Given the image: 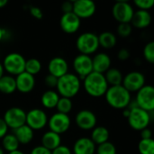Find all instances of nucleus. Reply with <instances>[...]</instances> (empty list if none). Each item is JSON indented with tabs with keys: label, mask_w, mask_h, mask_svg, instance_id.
<instances>
[{
	"label": "nucleus",
	"mask_w": 154,
	"mask_h": 154,
	"mask_svg": "<svg viewBox=\"0 0 154 154\" xmlns=\"http://www.w3.org/2000/svg\"><path fill=\"white\" fill-rule=\"evenodd\" d=\"M30 154H51V152L42 145H38L32 149Z\"/></svg>",
	"instance_id": "nucleus-41"
},
{
	"label": "nucleus",
	"mask_w": 154,
	"mask_h": 154,
	"mask_svg": "<svg viewBox=\"0 0 154 154\" xmlns=\"http://www.w3.org/2000/svg\"><path fill=\"white\" fill-rule=\"evenodd\" d=\"M112 14L114 18L119 23H130L134 14L133 5L125 0L117 1L112 7Z\"/></svg>",
	"instance_id": "nucleus-7"
},
{
	"label": "nucleus",
	"mask_w": 154,
	"mask_h": 154,
	"mask_svg": "<svg viewBox=\"0 0 154 154\" xmlns=\"http://www.w3.org/2000/svg\"><path fill=\"white\" fill-rule=\"evenodd\" d=\"M19 146L20 144L13 134H7L2 139V148L4 151L7 152H11L18 150Z\"/></svg>",
	"instance_id": "nucleus-29"
},
{
	"label": "nucleus",
	"mask_w": 154,
	"mask_h": 154,
	"mask_svg": "<svg viewBox=\"0 0 154 154\" xmlns=\"http://www.w3.org/2000/svg\"><path fill=\"white\" fill-rule=\"evenodd\" d=\"M117 58L118 60L124 61V60H127L130 58V51L128 49L126 48H122L119 50L118 53H117Z\"/></svg>",
	"instance_id": "nucleus-40"
},
{
	"label": "nucleus",
	"mask_w": 154,
	"mask_h": 154,
	"mask_svg": "<svg viewBox=\"0 0 154 154\" xmlns=\"http://www.w3.org/2000/svg\"><path fill=\"white\" fill-rule=\"evenodd\" d=\"M109 136H110V134L106 127L96 126L91 132L90 139L96 145H99V144L108 142Z\"/></svg>",
	"instance_id": "nucleus-25"
},
{
	"label": "nucleus",
	"mask_w": 154,
	"mask_h": 154,
	"mask_svg": "<svg viewBox=\"0 0 154 154\" xmlns=\"http://www.w3.org/2000/svg\"><path fill=\"white\" fill-rule=\"evenodd\" d=\"M97 10L95 2L91 0H76L73 1L72 12L81 20L87 19L94 15Z\"/></svg>",
	"instance_id": "nucleus-14"
},
{
	"label": "nucleus",
	"mask_w": 154,
	"mask_h": 154,
	"mask_svg": "<svg viewBox=\"0 0 154 154\" xmlns=\"http://www.w3.org/2000/svg\"><path fill=\"white\" fill-rule=\"evenodd\" d=\"M25 58L18 52L8 53L3 60V68L10 76H17L24 71Z\"/></svg>",
	"instance_id": "nucleus-5"
},
{
	"label": "nucleus",
	"mask_w": 154,
	"mask_h": 154,
	"mask_svg": "<svg viewBox=\"0 0 154 154\" xmlns=\"http://www.w3.org/2000/svg\"><path fill=\"white\" fill-rule=\"evenodd\" d=\"M105 98L106 103L115 109H125L132 100L131 93L122 85L108 87Z\"/></svg>",
	"instance_id": "nucleus-2"
},
{
	"label": "nucleus",
	"mask_w": 154,
	"mask_h": 154,
	"mask_svg": "<svg viewBox=\"0 0 154 154\" xmlns=\"http://www.w3.org/2000/svg\"><path fill=\"white\" fill-rule=\"evenodd\" d=\"M15 91V78L10 75H4L0 79V92L5 95H11Z\"/></svg>",
	"instance_id": "nucleus-26"
},
{
	"label": "nucleus",
	"mask_w": 154,
	"mask_h": 154,
	"mask_svg": "<svg viewBox=\"0 0 154 154\" xmlns=\"http://www.w3.org/2000/svg\"><path fill=\"white\" fill-rule=\"evenodd\" d=\"M145 85V77L140 71L128 72L122 81V86L130 93L139 91Z\"/></svg>",
	"instance_id": "nucleus-13"
},
{
	"label": "nucleus",
	"mask_w": 154,
	"mask_h": 154,
	"mask_svg": "<svg viewBox=\"0 0 154 154\" xmlns=\"http://www.w3.org/2000/svg\"><path fill=\"white\" fill-rule=\"evenodd\" d=\"M42 70V62L36 59V58H31L26 60L25 61V68H24V71L35 76L37 74H39Z\"/></svg>",
	"instance_id": "nucleus-30"
},
{
	"label": "nucleus",
	"mask_w": 154,
	"mask_h": 154,
	"mask_svg": "<svg viewBox=\"0 0 154 154\" xmlns=\"http://www.w3.org/2000/svg\"><path fill=\"white\" fill-rule=\"evenodd\" d=\"M129 114H130V109H128V108H125V109H123V116H125V117H128V116H129Z\"/></svg>",
	"instance_id": "nucleus-45"
},
{
	"label": "nucleus",
	"mask_w": 154,
	"mask_h": 154,
	"mask_svg": "<svg viewBox=\"0 0 154 154\" xmlns=\"http://www.w3.org/2000/svg\"><path fill=\"white\" fill-rule=\"evenodd\" d=\"M134 5L139 8V10L149 11L154 5L153 0H135Z\"/></svg>",
	"instance_id": "nucleus-36"
},
{
	"label": "nucleus",
	"mask_w": 154,
	"mask_h": 154,
	"mask_svg": "<svg viewBox=\"0 0 154 154\" xmlns=\"http://www.w3.org/2000/svg\"><path fill=\"white\" fill-rule=\"evenodd\" d=\"M0 154H5V151L3 150V148L0 146Z\"/></svg>",
	"instance_id": "nucleus-50"
},
{
	"label": "nucleus",
	"mask_w": 154,
	"mask_h": 154,
	"mask_svg": "<svg viewBox=\"0 0 154 154\" xmlns=\"http://www.w3.org/2000/svg\"><path fill=\"white\" fill-rule=\"evenodd\" d=\"M96 152L97 154H116L117 152L114 143L106 142L97 145V147L96 148Z\"/></svg>",
	"instance_id": "nucleus-33"
},
{
	"label": "nucleus",
	"mask_w": 154,
	"mask_h": 154,
	"mask_svg": "<svg viewBox=\"0 0 154 154\" xmlns=\"http://www.w3.org/2000/svg\"><path fill=\"white\" fill-rule=\"evenodd\" d=\"M60 97L57 93V91L53 89H48L42 93L41 97V102L43 107L47 109H52L56 107Z\"/></svg>",
	"instance_id": "nucleus-24"
},
{
	"label": "nucleus",
	"mask_w": 154,
	"mask_h": 154,
	"mask_svg": "<svg viewBox=\"0 0 154 154\" xmlns=\"http://www.w3.org/2000/svg\"><path fill=\"white\" fill-rule=\"evenodd\" d=\"M29 11H30L31 15H32V17H34L35 19L40 20V19H42V16H43V13H42V9H41L40 7H38V6L32 5V6H31V7L29 8Z\"/></svg>",
	"instance_id": "nucleus-38"
},
{
	"label": "nucleus",
	"mask_w": 154,
	"mask_h": 154,
	"mask_svg": "<svg viewBox=\"0 0 154 154\" xmlns=\"http://www.w3.org/2000/svg\"><path fill=\"white\" fill-rule=\"evenodd\" d=\"M17 139L19 144L27 145L29 144L34 137V131L30 128L27 125H23L14 130L12 133Z\"/></svg>",
	"instance_id": "nucleus-22"
},
{
	"label": "nucleus",
	"mask_w": 154,
	"mask_h": 154,
	"mask_svg": "<svg viewBox=\"0 0 154 154\" xmlns=\"http://www.w3.org/2000/svg\"><path fill=\"white\" fill-rule=\"evenodd\" d=\"M97 145L88 137L79 138L74 145L72 152L74 154H95Z\"/></svg>",
	"instance_id": "nucleus-20"
},
{
	"label": "nucleus",
	"mask_w": 154,
	"mask_h": 154,
	"mask_svg": "<svg viewBox=\"0 0 154 154\" xmlns=\"http://www.w3.org/2000/svg\"><path fill=\"white\" fill-rule=\"evenodd\" d=\"M152 136V133L151 131V129L149 127L143 129L141 131V137L142 139H151Z\"/></svg>",
	"instance_id": "nucleus-44"
},
{
	"label": "nucleus",
	"mask_w": 154,
	"mask_h": 154,
	"mask_svg": "<svg viewBox=\"0 0 154 154\" xmlns=\"http://www.w3.org/2000/svg\"><path fill=\"white\" fill-rule=\"evenodd\" d=\"M75 122L79 128L85 131H88L93 130L97 126V116L92 111L83 109L78 112V114L76 115Z\"/></svg>",
	"instance_id": "nucleus-15"
},
{
	"label": "nucleus",
	"mask_w": 154,
	"mask_h": 154,
	"mask_svg": "<svg viewBox=\"0 0 154 154\" xmlns=\"http://www.w3.org/2000/svg\"><path fill=\"white\" fill-rule=\"evenodd\" d=\"M76 47L79 54L90 55L96 52L99 47L97 35L94 32H86L81 33L76 41Z\"/></svg>",
	"instance_id": "nucleus-6"
},
{
	"label": "nucleus",
	"mask_w": 154,
	"mask_h": 154,
	"mask_svg": "<svg viewBox=\"0 0 154 154\" xmlns=\"http://www.w3.org/2000/svg\"><path fill=\"white\" fill-rule=\"evenodd\" d=\"M108 86H118L122 85L123 81V74L122 72L116 68H110L105 74H104Z\"/></svg>",
	"instance_id": "nucleus-28"
},
{
	"label": "nucleus",
	"mask_w": 154,
	"mask_h": 154,
	"mask_svg": "<svg viewBox=\"0 0 154 154\" xmlns=\"http://www.w3.org/2000/svg\"><path fill=\"white\" fill-rule=\"evenodd\" d=\"M132 31H133V26L131 25V23H119L116 28L117 34L121 38L129 37L132 33Z\"/></svg>",
	"instance_id": "nucleus-34"
},
{
	"label": "nucleus",
	"mask_w": 154,
	"mask_h": 154,
	"mask_svg": "<svg viewBox=\"0 0 154 154\" xmlns=\"http://www.w3.org/2000/svg\"><path fill=\"white\" fill-rule=\"evenodd\" d=\"M57 83H58V78L48 74L45 78H44V84L50 88V89H53L56 88L57 87Z\"/></svg>",
	"instance_id": "nucleus-37"
},
{
	"label": "nucleus",
	"mask_w": 154,
	"mask_h": 154,
	"mask_svg": "<svg viewBox=\"0 0 154 154\" xmlns=\"http://www.w3.org/2000/svg\"><path fill=\"white\" fill-rule=\"evenodd\" d=\"M5 30L0 26V42L4 39V37H5Z\"/></svg>",
	"instance_id": "nucleus-46"
},
{
	"label": "nucleus",
	"mask_w": 154,
	"mask_h": 154,
	"mask_svg": "<svg viewBox=\"0 0 154 154\" xmlns=\"http://www.w3.org/2000/svg\"><path fill=\"white\" fill-rule=\"evenodd\" d=\"M7 0H0V9L4 8L6 5H7Z\"/></svg>",
	"instance_id": "nucleus-47"
},
{
	"label": "nucleus",
	"mask_w": 154,
	"mask_h": 154,
	"mask_svg": "<svg viewBox=\"0 0 154 154\" xmlns=\"http://www.w3.org/2000/svg\"><path fill=\"white\" fill-rule=\"evenodd\" d=\"M153 112H147L140 107L130 110L127 117L128 124L131 128L135 131H142L147 128L152 121Z\"/></svg>",
	"instance_id": "nucleus-4"
},
{
	"label": "nucleus",
	"mask_w": 154,
	"mask_h": 154,
	"mask_svg": "<svg viewBox=\"0 0 154 154\" xmlns=\"http://www.w3.org/2000/svg\"><path fill=\"white\" fill-rule=\"evenodd\" d=\"M8 126L3 120V118H0V139L2 140L7 134H8Z\"/></svg>",
	"instance_id": "nucleus-42"
},
{
	"label": "nucleus",
	"mask_w": 154,
	"mask_h": 154,
	"mask_svg": "<svg viewBox=\"0 0 154 154\" xmlns=\"http://www.w3.org/2000/svg\"><path fill=\"white\" fill-rule=\"evenodd\" d=\"M7 154H24L22 151L20 150H16V151H14V152H8Z\"/></svg>",
	"instance_id": "nucleus-49"
},
{
	"label": "nucleus",
	"mask_w": 154,
	"mask_h": 154,
	"mask_svg": "<svg viewBox=\"0 0 154 154\" xmlns=\"http://www.w3.org/2000/svg\"><path fill=\"white\" fill-rule=\"evenodd\" d=\"M80 25L81 20L73 12L63 14L60 19V26L61 30L69 34L77 32Z\"/></svg>",
	"instance_id": "nucleus-16"
},
{
	"label": "nucleus",
	"mask_w": 154,
	"mask_h": 154,
	"mask_svg": "<svg viewBox=\"0 0 154 154\" xmlns=\"http://www.w3.org/2000/svg\"><path fill=\"white\" fill-rule=\"evenodd\" d=\"M138 152L140 154H154L153 139H141L138 143Z\"/></svg>",
	"instance_id": "nucleus-32"
},
{
	"label": "nucleus",
	"mask_w": 154,
	"mask_h": 154,
	"mask_svg": "<svg viewBox=\"0 0 154 154\" xmlns=\"http://www.w3.org/2000/svg\"><path fill=\"white\" fill-rule=\"evenodd\" d=\"M73 107V103L72 100L70 98H67V97H60L57 106H56V109L58 113H61V114H65V115H69V113L72 110Z\"/></svg>",
	"instance_id": "nucleus-31"
},
{
	"label": "nucleus",
	"mask_w": 154,
	"mask_h": 154,
	"mask_svg": "<svg viewBox=\"0 0 154 154\" xmlns=\"http://www.w3.org/2000/svg\"><path fill=\"white\" fill-rule=\"evenodd\" d=\"M83 87L90 97H101L105 96L109 86L104 74L93 71L83 79Z\"/></svg>",
	"instance_id": "nucleus-3"
},
{
	"label": "nucleus",
	"mask_w": 154,
	"mask_h": 154,
	"mask_svg": "<svg viewBox=\"0 0 154 154\" xmlns=\"http://www.w3.org/2000/svg\"><path fill=\"white\" fill-rule=\"evenodd\" d=\"M99 46L105 49H111L116 46L117 38L116 35L111 32H103L97 35Z\"/></svg>",
	"instance_id": "nucleus-27"
},
{
	"label": "nucleus",
	"mask_w": 154,
	"mask_h": 154,
	"mask_svg": "<svg viewBox=\"0 0 154 154\" xmlns=\"http://www.w3.org/2000/svg\"><path fill=\"white\" fill-rule=\"evenodd\" d=\"M61 10L63 14L66 13H71L73 10V1H66L61 5Z\"/></svg>",
	"instance_id": "nucleus-43"
},
{
	"label": "nucleus",
	"mask_w": 154,
	"mask_h": 154,
	"mask_svg": "<svg viewBox=\"0 0 154 154\" xmlns=\"http://www.w3.org/2000/svg\"><path fill=\"white\" fill-rule=\"evenodd\" d=\"M143 57L144 59L150 62L153 63L154 62V42H149L143 48Z\"/></svg>",
	"instance_id": "nucleus-35"
},
{
	"label": "nucleus",
	"mask_w": 154,
	"mask_h": 154,
	"mask_svg": "<svg viewBox=\"0 0 154 154\" xmlns=\"http://www.w3.org/2000/svg\"><path fill=\"white\" fill-rule=\"evenodd\" d=\"M134 100L138 107L147 111H154V88L152 85H144L139 91L136 92Z\"/></svg>",
	"instance_id": "nucleus-9"
},
{
	"label": "nucleus",
	"mask_w": 154,
	"mask_h": 154,
	"mask_svg": "<svg viewBox=\"0 0 154 154\" xmlns=\"http://www.w3.org/2000/svg\"><path fill=\"white\" fill-rule=\"evenodd\" d=\"M61 144V137L60 134L51 131H47L42 137V146L50 150L51 152Z\"/></svg>",
	"instance_id": "nucleus-23"
},
{
	"label": "nucleus",
	"mask_w": 154,
	"mask_h": 154,
	"mask_svg": "<svg viewBox=\"0 0 154 154\" xmlns=\"http://www.w3.org/2000/svg\"><path fill=\"white\" fill-rule=\"evenodd\" d=\"M5 75V70H4V68H3V65L2 63L0 62V79Z\"/></svg>",
	"instance_id": "nucleus-48"
},
{
	"label": "nucleus",
	"mask_w": 154,
	"mask_h": 154,
	"mask_svg": "<svg viewBox=\"0 0 154 154\" xmlns=\"http://www.w3.org/2000/svg\"><path fill=\"white\" fill-rule=\"evenodd\" d=\"M15 84L16 90L19 92L23 94L30 93L35 87V78L34 76L23 71L15 77Z\"/></svg>",
	"instance_id": "nucleus-18"
},
{
	"label": "nucleus",
	"mask_w": 154,
	"mask_h": 154,
	"mask_svg": "<svg viewBox=\"0 0 154 154\" xmlns=\"http://www.w3.org/2000/svg\"><path fill=\"white\" fill-rule=\"evenodd\" d=\"M48 71L49 74L59 79L69 72V64L64 58L54 57L48 63Z\"/></svg>",
	"instance_id": "nucleus-17"
},
{
	"label": "nucleus",
	"mask_w": 154,
	"mask_h": 154,
	"mask_svg": "<svg viewBox=\"0 0 154 154\" xmlns=\"http://www.w3.org/2000/svg\"><path fill=\"white\" fill-rule=\"evenodd\" d=\"M152 23V15L149 11L145 10H137L134 12V16L131 21V25L137 29L147 28Z\"/></svg>",
	"instance_id": "nucleus-21"
},
{
	"label": "nucleus",
	"mask_w": 154,
	"mask_h": 154,
	"mask_svg": "<svg viewBox=\"0 0 154 154\" xmlns=\"http://www.w3.org/2000/svg\"><path fill=\"white\" fill-rule=\"evenodd\" d=\"M3 120L5 121L8 128L14 130L25 125L26 112L19 106L10 107L5 112Z\"/></svg>",
	"instance_id": "nucleus-8"
},
{
	"label": "nucleus",
	"mask_w": 154,
	"mask_h": 154,
	"mask_svg": "<svg viewBox=\"0 0 154 154\" xmlns=\"http://www.w3.org/2000/svg\"><path fill=\"white\" fill-rule=\"evenodd\" d=\"M73 69L76 72V75L83 80L88 75L93 72L92 66V58L88 55L79 54L73 60Z\"/></svg>",
	"instance_id": "nucleus-12"
},
{
	"label": "nucleus",
	"mask_w": 154,
	"mask_h": 154,
	"mask_svg": "<svg viewBox=\"0 0 154 154\" xmlns=\"http://www.w3.org/2000/svg\"><path fill=\"white\" fill-rule=\"evenodd\" d=\"M71 125V120L69 115L56 112L50 118H48V124L50 131L58 134H62L69 131Z\"/></svg>",
	"instance_id": "nucleus-10"
},
{
	"label": "nucleus",
	"mask_w": 154,
	"mask_h": 154,
	"mask_svg": "<svg viewBox=\"0 0 154 154\" xmlns=\"http://www.w3.org/2000/svg\"><path fill=\"white\" fill-rule=\"evenodd\" d=\"M51 154H72V151L68 146L60 144L56 149L51 151Z\"/></svg>",
	"instance_id": "nucleus-39"
},
{
	"label": "nucleus",
	"mask_w": 154,
	"mask_h": 154,
	"mask_svg": "<svg viewBox=\"0 0 154 154\" xmlns=\"http://www.w3.org/2000/svg\"><path fill=\"white\" fill-rule=\"evenodd\" d=\"M81 88V79L74 73L68 72L58 79L57 93L61 97L72 98L78 95Z\"/></svg>",
	"instance_id": "nucleus-1"
},
{
	"label": "nucleus",
	"mask_w": 154,
	"mask_h": 154,
	"mask_svg": "<svg viewBox=\"0 0 154 154\" xmlns=\"http://www.w3.org/2000/svg\"><path fill=\"white\" fill-rule=\"evenodd\" d=\"M48 124L47 114L41 108H32L26 112L25 125L33 131L43 129Z\"/></svg>",
	"instance_id": "nucleus-11"
},
{
	"label": "nucleus",
	"mask_w": 154,
	"mask_h": 154,
	"mask_svg": "<svg viewBox=\"0 0 154 154\" xmlns=\"http://www.w3.org/2000/svg\"><path fill=\"white\" fill-rule=\"evenodd\" d=\"M93 71L105 74L111 68V58L106 52H98L92 58Z\"/></svg>",
	"instance_id": "nucleus-19"
}]
</instances>
